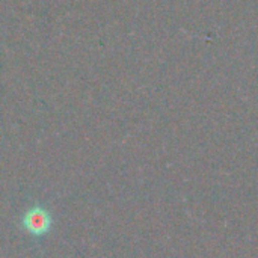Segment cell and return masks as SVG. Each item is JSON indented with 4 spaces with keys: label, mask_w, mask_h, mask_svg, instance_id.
I'll list each match as a JSON object with an SVG mask.
<instances>
[{
    "label": "cell",
    "mask_w": 258,
    "mask_h": 258,
    "mask_svg": "<svg viewBox=\"0 0 258 258\" xmlns=\"http://www.w3.org/2000/svg\"><path fill=\"white\" fill-rule=\"evenodd\" d=\"M50 224H51V218H50L48 212L39 206L32 207L23 216V227L26 228L27 233H30L33 236H41V234L47 233L50 228Z\"/></svg>",
    "instance_id": "6da1fadb"
}]
</instances>
